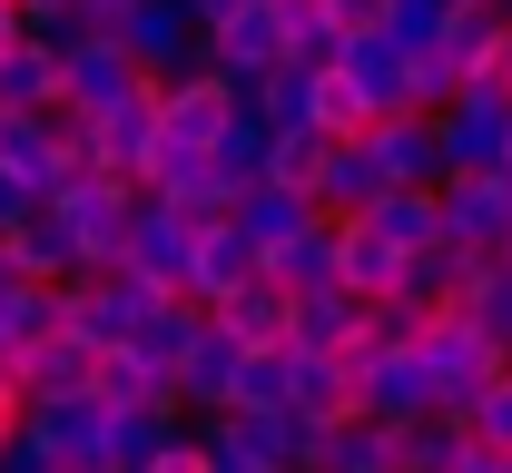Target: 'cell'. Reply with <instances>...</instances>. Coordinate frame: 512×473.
<instances>
[{"instance_id":"1","label":"cell","mask_w":512,"mask_h":473,"mask_svg":"<svg viewBox=\"0 0 512 473\" xmlns=\"http://www.w3.org/2000/svg\"><path fill=\"white\" fill-rule=\"evenodd\" d=\"M148 109H158V158H207L217 138L237 129V79L217 69H178V79H148Z\"/></svg>"},{"instance_id":"2","label":"cell","mask_w":512,"mask_h":473,"mask_svg":"<svg viewBox=\"0 0 512 473\" xmlns=\"http://www.w3.org/2000/svg\"><path fill=\"white\" fill-rule=\"evenodd\" d=\"M404 345H414V365L434 375V405H444V414L463 405L483 375H503V345L483 336L463 306H414V336H404Z\"/></svg>"},{"instance_id":"3","label":"cell","mask_w":512,"mask_h":473,"mask_svg":"<svg viewBox=\"0 0 512 473\" xmlns=\"http://www.w3.org/2000/svg\"><path fill=\"white\" fill-rule=\"evenodd\" d=\"M207 473H296V414L286 405H227L197 434Z\"/></svg>"},{"instance_id":"4","label":"cell","mask_w":512,"mask_h":473,"mask_svg":"<svg viewBox=\"0 0 512 473\" xmlns=\"http://www.w3.org/2000/svg\"><path fill=\"white\" fill-rule=\"evenodd\" d=\"M119 50L138 60V79H178V69H207V30L188 0H138L119 20Z\"/></svg>"},{"instance_id":"5","label":"cell","mask_w":512,"mask_h":473,"mask_svg":"<svg viewBox=\"0 0 512 473\" xmlns=\"http://www.w3.org/2000/svg\"><path fill=\"white\" fill-rule=\"evenodd\" d=\"M128 89H148V79H138V60L119 50V30H79V40L60 50V109H69V119L119 109Z\"/></svg>"},{"instance_id":"6","label":"cell","mask_w":512,"mask_h":473,"mask_svg":"<svg viewBox=\"0 0 512 473\" xmlns=\"http://www.w3.org/2000/svg\"><path fill=\"white\" fill-rule=\"evenodd\" d=\"M434 217H444V247H473V257H493L512 237V178L503 168H463L434 188Z\"/></svg>"},{"instance_id":"7","label":"cell","mask_w":512,"mask_h":473,"mask_svg":"<svg viewBox=\"0 0 512 473\" xmlns=\"http://www.w3.org/2000/svg\"><path fill=\"white\" fill-rule=\"evenodd\" d=\"M355 148H365V168H375L384 188H444V138H434L424 109H384Z\"/></svg>"},{"instance_id":"8","label":"cell","mask_w":512,"mask_h":473,"mask_svg":"<svg viewBox=\"0 0 512 473\" xmlns=\"http://www.w3.org/2000/svg\"><path fill=\"white\" fill-rule=\"evenodd\" d=\"M0 375L20 385V405H50V395H89V375H99V345L50 326V336H30L20 355H0Z\"/></svg>"},{"instance_id":"9","label":"cell","mask_w":512,"mask_h":473,"mask_svg":"<svg viewBox=\"0 0 512 473\" xmlns=\"http://www.w3.org/2000/svg\"><path fill=\"white\" fill-rule=\"evenodd\" d=\"M237 375H247V355L217 336V326H197V336L178 345V365H168V405L178 414H227L237 405Z\"/></svg>"},{"instance_id":"10","label":"cell","mask_w":512,"mask_h":473,"mask_svg":"<svg viewBox=\"0 0 512 473\" xmlns=\"http://www.w3.org/2000/svg\"><path fill=\"white\" fill-rule=\"evenodd\" d=\"M325 247H335V286H345L355 306H384V296L404 286V247L375 237L365 217H325Z\"/></svg>"},{"instance_id":"11","label":"cell","mask_w":512,"mask_h":473,"mask_svg":"<svg viewBox=\"0 0 512 473\" xmlns=\"http://www.w3.org/2000/svg\"><path fill=\"white\" fill-rule=\"evenodd\" d=\"M286 60V20H276V0H237L227 20H207V69L217 79H256V69Z\"/></svg>"},{"instance_id":"12","label":"cell","mask_w":512,"mask_h":473,"mask_svg":"<svg viewBox=\"0 0 512 473\" xmlns=\"http://www.w3.org/2000/svg\"><path fill=\"white\" fill-rule=\"evenodd\" d=\"M188 247H197V217H178V207H158V198H138V217H128V247H119V267L178 296V276H188Z\"/></svg>"},{"instance_id":"13","label":"cell","mask_w":512,"mask_h":473,"mask_svg":"<svg viewBox=\"0 0 512 473\" xmlns=\"http://www.w3.org/2000/svg\"><path fill=\"white\" fill-rule=\"evenodd\" d=\"M256 276V247L227 227V217H197V247H188V276H178V296L188 306H217V296H237Z\"/></svg>"},{"instance_id":"14","label":"cell","mask_w":512,"mask_h":473,"mask_svg":"<svg viewBox=\"0 0 512 473\" xmlns=\"http://www.w3.org/2000/svg\"><path fill=\"white\" fill-rule=\"evenodd\" d=\"M286 306H296L286 286L247 276L237 296H217V306H207V326H217V336L237 345V355H276V345H286Z\"/></svg>"},{"instance_id":"15","label":"cell","mask_w":512,"mask_h":473,"mask_svg":"<svg viewBox=\"0 0 512 473\" xmlns=\"http://www.w3.org/2000/svg\"><path fill=\"white\" fill-rule=\"evenodd\" d=\"M0 267L20 276V286H69L79 257H69L60 217H50V207H30V217H10V227H0Z\"/></svg>"},{"instance_id":"16","label":"cell","mask_w":512,"mask_h":473,"mask_svg":"<svg viewBox=\"0 0 512 473\" xmlns=\"http://www.w3.org/2000/svg\"><path fill=\"white\" fill-rule=\"evenodd\" d=\"M89 395H99L109 414H178V405H168V365H148L138 345H99Z\"/></svg>"},{"instance_id":"17","label":"cell","mask_w":512,"mask_h":473,"mask_svg":"<svg viewBox=\"0 0 512 473\" xmlns=\"http://www.w3.org/2000/svg\"><path fill=\"white\" fill-rule=\"evenodd\" d=\"M237 89H247V109L266 129H316V60H276L256 79H237Z\"/></svg>"},{"instance_id":"18","label":"cell","mask_w":512,"mask_h":473,"mask_svg":"<svg viewBox=\"0 0 512 473\" xmlns=\"http://www.w3.org/2000/svg\"><path fill=\"white\" fill-rule=\"evenodd\" d=\"M227 227H237V237H247L256 257H266L276 237H306V227H316V198H296V188H266V178H256L247 198L227 207Z\"/></svg>"},{"instance_id":"19","label":"cell","mask_w":512,"mask_h":473,"mask_svg":"<svg viewBox=\"0 0 512 473\" xmlns=\"http://www.w3.org/2000/svg\"><path fill=\"white\" fill-rule=\"evenodd\" d=\"M40 109H60V50L20 40L0 50V119H40Z\"/></svg>"},{"instance_id":"20","label":"cell","mask_w":512,"mask_h":473,"mask_svg":"<svg viewBox=\"0 0 512 473\" xmlns=\"http://www.w3.org/2000/svg\"><path fill=\"white\" fill-rule=\"evenodd\" d=\"M256 276H266V286H286V296H316V286H335V247H325V217L306 227V237H276V247L256 257Z\"/></svg>"},{"instance_id":"21","label":"cell","mask_w":512,"mask_h":473,"mask_svg":"<svg viewBox=\"0 0 512 473\" xmlns=\"http://www.w3.org/2000/svg\"><path fill=\"white\" fill-rule=\"evenodd\" d=\"M365 227H375V237H394L404 257H424V247L444 237V217H434V188H384V198L365 207Z\"/></svg>"},{"instance_id":"22","label":"cell","mask_w":512,"mask_h":473,"mask_svg":"<svg viewBox=\"0 0 512 473\" xmlns=\"http://www.w3.org/2000/svg\"><path fill=\"white\" fill-rule=\"evenodd\" d=\"M325 158H335V138H325V129H266V188H296V198H316Z\"/></svg>"},{"instance_id":"23","label":"cell","mask_w":512,"mask_h":473,"mask_svg":"<svg viewBox=\"0 0 512 473\" xmlns=\"http://www.w3.org/2000/svg\"><path fill=\"white\" fill-rule=\"evenodd\" d=\"M375 198H384V178L365 168V148L335 138V158H325V178H316V217H365Z\"/></svg>"},{"instance_id":"24","label":"cell","mask_w":512,"mask_h":473,"mask_svg":"<svg viewBox=\"0 0 512 473\" xmlns=\"http://www.w3.org/2000/svg\"><path fill=\"white\" fill-rule=\"evenodd\" d=\"M375 119H384V109H375V89H365L355 69H335V60H325V69H316V129H325V138H365Z\"/></svg>"},{"instance_id":"25","label":"cell","mask_w":512,"mask_h":473,"mask_svg":"<svg viewBox=\"0 0 512 473\" xmlns=\"http://www.w3.org/2000/svg\"><path fill=\"white\" fill-rule=\"evenodd\" d=\"M453 424H463L483 454H512V375H483V385L453 405Z\"/></svg>"},{"instance_id":"26","label":"cell","mask_w":512,"mask_h":473,"mask_svg":"<svg viewBox=\"0 0 512 473\" xmlns=\"http://www.w3.org/2000/svg\"><path fill=\"white\" fill-rule=\"evenodd\" d=\"M444 20H453V0H384V30H375V40H394V50L414 60V50H434Z\"/></svg>"},{"instance_id":"27","label":"cell","mask_w":512,"mask_h":473,"mask_svg":"<svg viewBox=\"0 0 512 473\" xmlns=\"http://www.w3.org/2000/svg\"><path fill=\"white\" fill-rule=\"evenodd\" d=\"M316 20H325V40L345 50V40H365V30H384V0H316Z\"/></svg>"},{"instance_id":"28","label":"cell","mask_w":512,"mask_h":473,"mask_svg":"<svg viewBox=\"0 0 512 473\" xmlns=\"http://www.w3.org/2000/svg\"><path fill=\"white\" fill-rule=\"evenodd\" d=\"M138 473H207V454H197V434H168V444H158Z\"/></svg>"},{"instance_id":"29","label":"cell","mask_w":512,"mask_h":473,"mask_svg":"<svg viewBox=\"0 0 512 473\" xmlns=\"http://www.w3.org/2000/svg\"><path fill=\"white\" fill-rule=\"evenodd\" d=\"M69 10H79L89 30H119V20H128V10H138V0H69Z\"/></svg>"},{"instance_id":"30","label":"cell","mask_w":512,"mask_h":473,"mask_svg":"<svg viewBox=\"0 0 512 473\" xmlns=\"http://www.w3.org/2000/svg\"><path fill=\"white\" fill-rule=\"evenodd\" d=\"M50 20H69V0H20V30H50Z\"/></svg>"},{"instance_id":"31","label":"cell","mask_w":512,"mask_h":473,"mask_svg":"<svg viewBox=\"0 0 512 473\" xmlns=\"http://www.w3.org/2000/svg\"><path fill=\"white\" fill-rule=\"evenodd\" d=\"M10 434H20V385L0 375V444H10Z\"/></svg>"},{"instance_id":"32","label":"cell","mask_w":512,"mask_h":473,"mask_svg":"<svg viewBox=\"0 0 512 473\" xmlns=\"http://www.w3.org/2000/svg\"><path fill=\"white\" fill-rule=\"evenodd\" d=\"M30 30H20V0H0V50H20Z\"/></svg>"},{"instance_id":"33","label":"cell","mask_w":512,"mask_h":473,"mask_svg":"<svg viewBox=\"0 0 512 473\" xmlns=\"http://www.w3.org/2000/svg\"><path fill=\"white\" fill-rule=\"evenodd\" d=\"M188 10H197V30H207V20H227V10H237V0H188Z\"/></svg>"},{"instance_id":"34","label":"cell","mask_w":512,"mask_h":473,"mask_svg":"<svg viewBox=\"0 0 512 473\" xmlns=\"http://www.w3.org/2000/svg\"><path fill=\"white\" fill-rule=\"evenodd\" d=\"M493 168H503V178H512V119H503V138H493Z\"/></svg>"},{"instance_id":"35","label":"cell","mask_w":512,"mask_h":473,"mask_svg":"<svg viewBox=\"0 0 512 473\" xmlns=\"http://www.w3.org/2000/svg\"><path fill=\"white\" fill-rule=\"evenodd\" d=\"M503 375H512V355H503Z\"/></svg>"}]
</instances>
